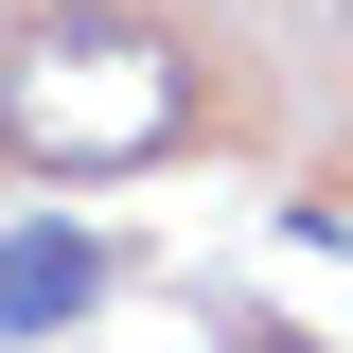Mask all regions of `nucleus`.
<instances>
[{
    "mask_svg": "<svg viewBox=\"0 0 353 353\" xmlns=\"http://www.w3.org/2000/svg\"><path fill=\"white\" fill-rule=\"evenodd\" d=\"M176 106H194V53L159 18H36L18 71H0V124L36 141L53 176H106V159H159Z\"/></svg>",
    "mask_w": 353,
    "mask_h": 353,
    "instance_id": "1",
    "label": "nucleus"
},
{
    "mask_svg": "<svg viewBox=\"0 0 353 353\" xmlns=\"http://www.w3.org/2000/svg\"><path fill=\"white\" fill-rule=\"evenodd\" d=\"M88 301H106V230H71V212H18L0 230V353L18 336H71Z\"/></svg>",
    "mask_w": 353,
    "mask_h": 353,
    "instance_id": "2",
    "label": "nucleus"
}]
</instances>
